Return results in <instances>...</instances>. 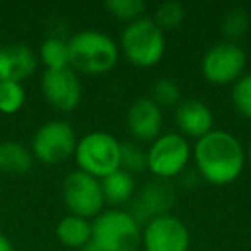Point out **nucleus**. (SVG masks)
Wrapping results in <instances>:
<instances>
[{
	"instance_id": "nucleus-1",
	"label": "nucleus",
	"mask_w": 251,
	"mask_h": 251,
	"mask_svg": "<svg viewBox=\"0 0 251 251\" xmlns=\"http://www.w3.org/2000/svg\"><path fill=\"white\" fill-rule=\"evenodd\" d=\"M191 160L201 179L213 186H226L243 174L246 151L232 133L212 129L196 140Z\"/></svg>"
},
{
	"instance_id": "nucleus-2",
	"label": "nucleus",
	"mask_w": 251,
	"mask_h": 251,
	"mask_svg": "<svg viewBox=\"0 0 251 251\" xmlns=\"http://www.w3.org/2000/svg\"><path fill=\"white\" fill-rule=\"evenodd\" d=\"M71 69L90 76L105 74L115 67L119 60V45L114 38L97 29H84L69 40Z\"/></svg>"
},
{
	"instance_id": "nucleus-3",
	"label": "nucleus",
	"mask_w": 251,
	"mask_h": 251,
	"mask_svg": "<svg viewBox=\"0 0 251 251\" xmlns=\"http://www.w3.org/2000/svg\"><path fill=\"white\" fill-rule=\"evenodd\" d=\"M141 224L121 208H108L91 220V241L101 251H138L141 248Z\"/></svg>"
},
{
	"instance_id": "nucleus-4",
	"label": "nucleus",
	"mask_w": 251,
	"mask_h": 251,
	"mask_svg": "<svg viewBox=\"0 0 251 251\" xmlns=\"http://www.w3.org/2000/svg\"><path fill=\"white\" fill-rule=\"evenodd\" d=\"M119 52L134 67H153L164 59L165 33L155 25L153 19L143 16L124 28Z\"/></svg>"
},
{
	"instance_id": "nucleus-5",
	"label": "nucleus",
	"mask_w": 251,
	"mask_h": 251,
	"mask_svg": "<svg viewBox=\"0 0 251 251\" xmlns=\"http://www.w3.org/2000/svg\"><path fill=\"white\" fill-rule=\"evenodd\" d=\"M122 143L107 131H91L77 140L74 158L77 171L86 172L97 179L121 169Z\"/></svg>"
},
{
	"instance_id": "nucleus-6",
	"label": "nucleus",
	"mask_w": 251,
	"mask_h": 251,
	"mask_svg": "<svg viewBox=\"0 0 251 251\" xmlns=\"http://www.w3.org/2000/svg\"><path fill=\"white\" fill-rule=\"evenodd\" d=\"M191 153L193 147L182 134H160L147 150V169L155 176V179L171 181L186 171Z\"/></svg>"
},
{
	"instance_id": "nucleus-7",
	"label": "nucleus",
	"mask_w": 251,
	"mask_h": 251,
	"mask_svg": "<svg viewBox=\"0 0 251 251\" xmlns=\"http://www.w3.org/2000/svg\"><path fill=\"white\" fill-rule=\"evenodd\" d=\"M77 138L66 121H49L40 126L31 140L33 158L45 165H59L74 155Z\"/></svg>"
},
{
	"instance_id": "nucleus-8",
	"label": "nucleus",
	"mask_w": 251,
	"mask_h": 251,
	"mask_svg": "<svg viewBox=\"0 0 251 251\" xmlns=\"http://www.w3.org/2000/svg\"><path fill=\"white\" fill-rule=\"evenodd\" d=\"M62 200L71 215L93 220L103 212L105 198L101 193L100 179L74 171L66 176L62 182Z\"/></svg>"
},
{
	"instance_id": "nucleus-9",
	"label": "nucleus",
	"mask_w": 251,
	"mask_h": 251,
	"mask_svg": "<svg viewBox=\"0 0 251 251\" xmlns=\"http://www.w3.org/2000/svg\"><path fill=\"white\" fill-rule=\"evenodd\" d=\"M246 69V52L234 42H220L206 50L201 60V73L215 86L234 84Z\"/></svg>"
},
{
	"instance_id": "nucleus-10",
	"label": "nucleus",
	"mask_w": 251,
	"mask_h": 251,
	"mask_svg": "<svg viewBox=\"0 0 251 251\" xmlns=\"http://www.w3.org/2000/svg\"><path fill=\"white\" fill-rule=\"evenodd\" d=\"M191 236L181 219L171 213L157 215L145 222L141 246L145 251H189Z\"/></svg>"
},
{
	"instance_id": "nucleus-11",
	"label": "nucleus",
	"mask_w": 251,
	"mask_h": 251,
	"mask_svg": "<svg viewBox=\"0 0 251 251\" xmlns=\"http://www.w3.org/2000/svg\"><path fill=\"white\" fill-rule=\"evenodd\" d=\"M42 93L53 108L60 112H73L83 97V88L77 73L71 67L49 71L42 74Z\"/></svg>"
},
{
	"instance_id": "nucleus-12",
	"label": "nucleus",
	"mask_w": 251,
	"mask_h": 251,
	"mask_svg": "<svg viewBox=\"0 0 251 251\" xmlns=\"http://www.w3.org/2000/svg\"><path fill=\"white\" fill-rule=\"evenodd\" d=\"M126 126L136 143H151L162 134L164 114L150 97H141L131 103Z\"/></svg>"
},
{
	"instance_id": "nucleus-13",
	"label": "nucleus",
	"mask_w": 251,
	"mask_h": 251,
	"mask_svg": "<svg viewBox=\"0 0 251 251\" xmlns=\"http://www.w3.org/2000/svg\"><path fill=\"white\" fill-rule=\"evenodd\" d=\"M174 200H176L174 186L169 181L153 179V181L148 182L140 191V196H138L136 203H134L136 208L131 212V215L140 224L148 222L153 217L169 213L167 210L174 205Z\"/></svg>"
},
{
	"instance_id": "nucleus-14",
	"label": "nucleus",
	"mask_w": 251,
	"mask_h": 251,
	"mask_svg": "<svg viewBox=\"0 0 251 251\" xmlns=\"http://www.w3.org/2000/svg\"><path fill=\"white\" fill-rule=\"evenodd\" d=\"M176 124H177L179 134H182L186 140L188 138L200 140L213 129L212 108L205 101L196 98L182 100L176 107Z\"/></svg>"
},
{
	"instance_id": "nucleus-15",
	"label": "nucleus",
	"mask_w": 251,
	"mask_h": 251,
	"mask_svg": "<svg viewBox=\"0 0 251 251\" xmlns=\"http://www.w3.org/2000/svg\"><path fill=\"white\" fill-rule=\"evenodd\" d=\"M38 60L29 47L23 43H11L0 47V81L21 83L36 71Z\"/></svg>"
},
{
	"instance_id": "nucleus-16",
	"label": "nucleus",
	"mask_w": 251,
	"mask_h": 251,
	"mask_svg": "<svg viewBox=\"0 0 251 251\" xmlns=\"http://www.w3.org/2000/svg\"><path fill=\"white\" fill-rule=\"evenodd\" d=\"M55 236L64 246L81 250L91 241V220L76 215H66L55 227Z\"/></svg>"
},
{
	"instance_id": "nucleus-17",
	"label": "nucleus",
	"mask_w": 251,
	"mask_h": 251,
	"mask_svg": "<svg viewBox=\"0 0 251 251\" xmlns=\"http://www.w3.org/2000/svg\"><path fill=\"white\" fill-rule=\"evenodd\" d=\"M100 184L105 203H110V205H122V203L129 201L136 193L134 177L122 169L100 179Z\"/></svg>"
},
{
	"instance_id": "nucleus-18",
	"label": "nucleus",
	"mask_w": 251,
	"mask_h": 251,
	"mask_svg": "<svg viewBox=\"0 0 251 251\" xmlns=\"http://www.w3.org/2000/svg\"><path fill=\"white\" fill-rule=\"evenodd\" d=\"M33 165V153L18 141L0 143V171L7 174H25Z\"/></svg>"
},
{
	"instance_id": "nucleus-19",
	"label": "nucleus",
	"mask_w": 251,
	"mask_h": 251,
	"mask_svg": "<svg viewBox=\"0 0 251 251\" xmlns=\"http://www.w3.org/2000/svg\"><path fill=\"white\" fill-rule=\"evenodd\" d=\"M40 60L49 71H59L71 67L69 43L59 36H50L40 47Z\"/></svg>"
},
{
	"instance_id": "nucleus-20",
	"label": "nucleus",
	"mask_w": 251,
	"mask_h": 251,
	"mask_svg": "<svg viewBox=\"0 0 251 251\" xmlns=\"http://www.w3.org/2000/svg\"><path fill=\"white\" fill-rule=\"evenodd\" d=\"M248 28H250V16L243 7H232L222 16L220 29L229 42L236 43V40H239L248 31Z\"/></svg>"
},
{
	"instance_id": "nucleus-21",
	"label": "nucleus",
	"mask_w": 251,
	"mask_h": 251,
	"mask_svg": "<svg viewBox=\"0 0 251 251\" xmlns=\"http://www.w3.org/2000/svg\"><path fill=\"white\" fill-rule=\"evenodd\" d=\"M186 11L182 7V4L174 2V0H169V2H162L157 9H155L153 21L162 31H172V29L179 28L181 23L184 21Z\"/></svg>"
},
{
	"instance_id": "nucleus-22",
	"label": "nucleus",
	"mask_w": 251,
	"mask_h": 251,
	"mask_svg": "<svg viewBox=\"0 0 251 251\" xmlns=\"http://www.w3.org/2000/svg\"><path fill=\"white\" fill-rule=\"evenodd\" d=\"M26 101V91L21 83L16 81H0V112L16 114L21 110Z\"/></svg>"
},
{
	"instance_id": "nucleus-23",
	"label": "nucleus",
	"mask_w": 251,
	"mask_h": 251,
	"mask_svg": "<svg viewBox=\"0 0 251 251\" xmlns=\"http://www.w3.org/2000/svg\"><path fill=\"white\" fill-rule=\"evenodd\" d=\"M150 98L158 105L160 108L164 107H177L181 103V90L179 86L169 77H160L151 86Z\"/></svg>"
},
{
	"instance_id": "nucleus-24",
	"label": "nucleus",
	"mask_w": 251,
	"mask_h": 251,
	"mask_svg": "<svg viewBox=\"0 0 251 251\" xmlns=\"http://www.w3.org/2000/svg\"><path fill=\"white\" fill-rule=\"evenodd\" d=\"M105 7H107V11L114 18L126 21L129 25V23L143 18L147 4H145L143 0H108Z\"/></svg>"
},
{
	"instance_id": "nucleus-25",
	"label": "nucleus",
	"mask_w": 251,
	"mask_h": 251,
	"mask_svg": "<svg viewBox=\"0 0 251 251\" xmlns=\"http://www.w3.org/2000/svg\"><path fill=\"white\" fill-rule=\"evenodd\" d=\"M230 100L237 114L251 119V74H243L232 84Z\"/></svg>"
},
{
	"instance_id": "nucleus-26",
	"label": "nucleus",
	"mask_w": 251,
	"mask_h": 251,
	"mask_svg": "<svg viewBox=\"0 0 251 251\" xmlns=\"http://www.w3.org/2000/svg\"><path fill=\"white\" fill-rule=\"evenodd\" d=\"M121 169L129 172L131 176L136 172H143L147 169V150H143L140 143H122Z\"/></svg>"
},
{
	"instance_id": "nucleus-27",
	"label": "nucleus",
	"mask_w": 251,
	"mask_h": 251,
	"mask_svg": "<svg viewBox=\"0 0 251 251\" xmlns=\"http://www.w3.org/2000/svg\"><path fill=\"white\" fill-rule=\"evenodd\" d=\"M0 251H14V244L4 232H0Z\"/></svg>"
},
{
	"instance_id": "nucleus-28",
	"label": "nucleus",
	"mask_w": 251,
	"mask_h": 251,
	"mask_svg": "<svg viewBox=\"0 0 251 251\" xmlns=\"http://www.w3.org/2000/svg\"><path fill=\"white\" fill-rule=\"evenodd\" d=\"M79 251H101V250L97 246V244L93 243V241H90V243H88L86 246H83V248H81Z\"/></svg>"
},
{
	"instance_id": "nucleus-29",
	"label": "nucleus",
	"mask_w": 251,
	"mask_h": 251,
	"mask_svg": "<svg viewBox=\"0 0 251 251\" xmlns=\"http://www.w3.org/2000/svg\"><path fill=\"white\" fill-rule=\"evenodd\" d=\"M244 151H246V158L251 162V141H250V143H248V148H246V150H244Z\"/></svg>"
},
{
	"instance_id": "nucleus-30",
	"label": "nucleus",
	"mask_w": 251,
	"mask_h": 251,
	"mask_svg": "<svg viewBox=\"0 0 251 251\" xmlns=\"http://www.w3.org/2000/svg\"><path fill=\"white\" fill-rule=\"evenodd\" d=\"M0 47H2V45H0Z\"/></svg>"
}]
</instances>
